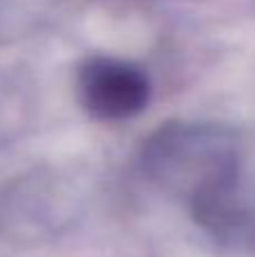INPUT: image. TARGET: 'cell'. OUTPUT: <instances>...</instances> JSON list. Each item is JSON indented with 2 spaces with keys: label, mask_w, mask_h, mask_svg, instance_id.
<instances>
[{
  "label": "cell",
  "mask_w": 255,
  "mask_h": 257,
  "mask_svg": "<svg viewBox=\"0 0 255 257\" xmlns=\"http://www.w3.org/2000/svg\"><path fill=\"white\" fill-rule=\"evenodd\" d=\"M140 165L154 185L190 203L242 169V145L224 124L167 122L143 142Z\"/></svg>",
  "instance_id": "cell-1"
},
{
  "label": "cell",
  "mask_w": 255,
  "mask_h": 257,
  "mask_svg": "<svg viewBox=\"0 0 255 257\" xmlns=\"http://www.w3.org/2000/svg\"><path fill=\"white\" fill-rule=\"evenodd\" d=\"M75 192L57 174L39 169L0 190V235L12 241H41L57 235L75 214Z\"/></svg>",
  "instance_id": "cell-2"
},
{
  "label": "cell",
  "mask_w": 255,
  "mask_h": 257,
  "mask_svg": "<svg viewBox=\"0 0 255 257\" xmlns=\"http://www.w3.org/2000/svg\"><path fill=\"white\" fill-rule=\"evenodd\" d=\"M79 102L93 117L117 122L134 117L149 102V79L138 66L113 57H90L77 72Z\"/></svg>",
  "instance_id": "cell-3"
},
{
  "label": "cell",
  "mask_w": 255,
  "mask_h": 257,
  "mask_svg": "<svg viewBox=\"0 0 255 257\" xmlns=\"http://www.w3.org/2000/svg\"><path fill=\"white\" fill-rule=\"evenodd\" d=\"M199 228L224 246H246L255 241V194L244 169L206 187L190 201Z\"/></svg>",
  "instance_id": "cell-4"
},
{
  "label": "cell",
  "mask_w": 255,
  "mask_h": 257,
  "mask_svg": "<svg viewBox=\"0 0 255 257\" xmlns=\"http://www.w3.org/2000/svg\"><path fill=\"white\" fill-rule=\"evenodd\" d=\"M21 23V0H0V41L12 39Z\"/></svg>",
  "instance_id": "cell-5"
},
{
  "label": "cell",
  "mask_w": 255,
  "mask_h": 257,
  "mask_svg": "<svg viewBox=\"0 0 255 257\" xmlns=\"http://www.w3.org/2000/svg\"><path fill=\"white\" fill-rule=\"evenodd\" d=\"M12 90H9V84L5 79H0V142L9 136L12 131V115H9V104H12Z\"/></svg>",
  "instance_id": "cell-6"
}]
</instances>
